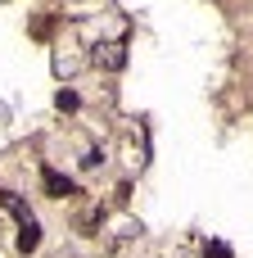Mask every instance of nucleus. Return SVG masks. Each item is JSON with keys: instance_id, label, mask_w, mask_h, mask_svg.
Listing matches in <instances>:
<instances>
[{"instance_id": "nucleus-1", "label": "nucleus", "mask_w": 253, "mask_h": 258, "mask_svg": "<svg viewBox=\"0 0 253 258\" xmlns=\"http://www.w3.org/2000/svg\"><path fill=\"white\" fill-rule=\"evenodd\" d=\"M45 186H50V190H54V195H68V190H72V181H68V177H59V172H54V168H50V172H45Z\"/></svg>"}, {"instance_id": "nucleus-2", "label": "nucleus", "mask_w": 253, "mask_h": 258, "mask_svg": "<svg viewBox=\"0 0 253 258\" xmlns=\"http://www.w3.org/2000/svg\"><path fill=\"white\" fill-rule=\"evenodd\" d=\"M204 258H231V245H222V240H213V245L204 249Z\"/></svg>"}]
</instances>
